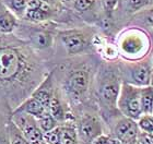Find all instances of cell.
Segmentation results:
<instances>
[{
	"mask_svg": "<svg viewBox=\"0 0 153 144\" xmlns=\"http://www.w3.org/2000/svg\"><path fill=\"white\" fill-rule=\"evenodd\" d=\"M19 23V19L0 0V33L12 34Z\"/></svg>",
	"mask_w": 153,
	"mask_h": 144,
	"instance_id": "13",
	"label": "cell"
},
{
	"mask_svg": "<svg viewBox=\"0 0 153 144\" xmlns=\"http://www.w3.org/2000/svg\"><path fill=\"white\" fill-rule=\"evenodd\" d=\"M121 83L123 81L116 62L108 60L100 62L93 81L91 98H94L99 115L108 126L121 116L117 109Z\"/></svg>",
	"mask_w": 153,
	"mask_h": 144,
	"instance_id": "3",
	"label": "cell"
},
{
	"mask_svg": "<svg viewBox=\"0 0 153 144\" xmlns=\"http://www.w3.org/2000/svg\"><path fill=\"white\" fill-rule=\"evenodd\" d=\"M129 25L140 29H153V6H148L132 14Z\"/></svg>",
	"mask_w": 153,
	"mask_h": 144,
	"instance_id": "14",
	"label": "cell"
},
{
	"mask_svg": "<svg viewBox=\"0 0 153 144\" xmlns=\"http://www.w3.org/2000/svg\"><path fill=\"white\" fill-rule=\"evenodd\" d=\"M41 1L47 3V4H51V6L55 7V8H60L61 7L60 0H41Z\"/></svg>",
	"mask_w": 153,
	"mask_h": 144,
	"instance_id": "28",
	"label": "cell"
},
{
	"mask_svg": "<svg viewBox=\"0 0 153 144\" xmlns=\"http://www.w3.org/2000/svg\"><path fill=\"white\" fill-rule=\"evenodd\" d=\"M151 0H125V8L128 12L136 13L139 10L150 6Z\"/></svg>",
	"mask_w": 153,
	"mask_h": 144,
	"instance_id": "21",
	"label": "cell"
},
{
	"mask_svg": "<svg viewBox=\"0 0 153 144\" xmlns=\"http://www.w3.org/2000/svg\"><path fill=\"white\" fill-rule=\"evenodd\" d=\"M152 144H153V143H152Z\"/></svg>",
	"mask_w": 153,
	"mask_h": 144,
	"instance_id": "34",
	"label": "cell"
},
{
	"mask_svg": "<svg viewBox=\"0 0 153 144\" xmlns=\"http://www.w3.org/2000/svg\"><path fill=\"white\" fill-rule=\"evenodd\" d=\"M109 127L112 130V135L120 142V144H129L134 142L137 140L139 134L137 121L123 115L119 116Z\"/></svg>",
	"mask_w": 153,
	"mask_h": 144,
	"instance_id": "11",
	"label": "cell"
},
{
	"mask_svg": "<svg viewBox=\"0 0 153 144\" xmlns=\"http://www.w3.org/2000/svg\"><path fill=\"white\" fill-rule=\"evenodd\" d=\"M56 86H57V84H56L54 70L51 69L48 71V73L45 75L44 79L34 89L31 96H33L34 98L37 99L38 102L48 110V107H49L51 100L53 98V96H54Z\"/></svg>",
	"mask_w": 153,
	"mask_h": 144,
	"instance_id": "12",
	"label": "cell"
},
{
	"mask_svg": "<svg viewBox=\"0 0 153 144\" xmlns=\"http://www.w3.org/2000/svg\"><path fill=\"white\" fill-rule=\"evenodd\" d=\"M151 60H152V67H153V48H152V58H151Z\"/></svg>",
	"mask_w": 153,
	"mask_h": 144,
	"instance_id": "32",
	"label": "cell"
},
{
	"mask_svg": "<svg viewBox=\"0 0 153 144\" xmlns=\"http://www.w3.org/2000/svg\"><path fill=\"white\" fill-rule=\"evenodd\" d=\"M11 120L21 130L30 144H41L43 142V131L35 117L25 112L12 110Z\"/></svg>",
	"mask_w": 153,
	"mask_h": 144,
	"instance_id": "10",
	"label": "cell"
},
{
	"mask_svg": "<svg viewBox=\"0 0 153 144\" xmlns=\"http://www.w3.org/2000/svg\"><path fill=\"white\" fill-rule=\"evenodd\" d=\"M37 122H38V126H39L41 130L43 131V133L49 131V130H53V129H55L56 127L59 126L58 121L51 115V112H48V110H46V112L37 119Z\"/></svg>",
	"mask_w": 153,
	"mask_h": 144,
	"instance_id": "20",
	"label": "cell"
},
{
	"mask_svg": "<svg viewBox=\"0 0 153 144\" xmlns=\"http://www.w3.org/2000/svg\"><path fill=\"white\" fill-rule=\"evenodd\" d=\"M117 66L123 82L139 87L150 85V78L153 71L151 59L143 57L139 60H124L118 62Z\"/></svg>",
	"mask_w": 153,
	"mask_h": 144,
	"instance_id": "8",
	"label": "cell"
},
{
	"mask_svg": "<svg viewBox=\"0 0 153 144\" xmlns=\"http://www.w3.org/2000/svg\"><path fill=\"white\" fill-rule=\"evenodd\" d=\"M150 45L149 34L140 27L125 30L118 37V52L125 60H139L144 57Z\"/></svg>",
	"mask_w": 153,
	"mask_h": 144,
	"instance_id": "5",
	"label": "cell"
},
{
	"mask_svg": "<svg viewBox=\"0 0 153 144\" xmlns=\"http://www.w3.org/2000/svg\"><path fill=\"white\" fill-rule=\"evenodd\" d=\"M6 129H7V133H8L10 144H30L29 141L24 137V134L21 132V130L11 120V118H10L9 121L7 122Z\"/></svg>",
	"mask_w": 153,
	"mask_h": 144,
	"instance_id": "18",
	"label": "cell"
},
{
	"mask_svg": "<svg viewBox=\"0 0 153 144\" xmlns=\"http://www.w3.org/2000/svg\"><path fill=\"white\" fill-rule=\"evenodd\" d=\"M96 0H74L72 8L79 13H85L92 9L95 4Z\"/></svg>",
	"mask_w": 153,
	"mask_h": 144,
	"instance_id": "23",
	"label": "cell"
},
{
	"mask_svg": "<svg viewBox=\"0 0 153 144\" xmlns=\"http://www.w3.org/2000/svg\"><path fill=\"white\" fill-rule=\"evenodd\" d=\"M78 112V115H74V125L80 144H91L97 137L104 133V121L91 107L90 109L80 107L72 112Z\"/></svg>",
	"mask_w": 153,
	"mask_h": 144,
	"instance_id": "7",
	"label": "cell"
},
{
	"mask_svg": "<svg viewBox=\"0 0 153 144\" xmlns=\"http://www.w3.org/2000/svg\"><path fill=\"white\" fill-rule=\"evenodd\" d=\"M139 130L147 133H153V114L152 115H141L137 120Z\"/></svg>",
	"mask_w": 153,
	"mask_h": 144,
	"instance_id": "22",
	"label": "cell"
},
{
	"mask_svg": "<svg viewBox=\"0 0 153 144\" xmlns=\"http://www.w3.org/2000/svg\"><path fill=\"white\" fill-rule=\"evenodd\" d=\"M60 130V142L59 144H80L76 125L74 121L65 122L59 125Z\"/></svg>",
	"mask_w": 153,
	"mask_h": 144,
	"instance_id": "16",
	"label": "cell"
},
{
	"mask_svg": "<svg viewBox=\"0 0 153 144\" xmlns=\"http://www.w3.org/2000/svg\"><path fill=\"white\" fill-rule=\"evenodd\" d=\"M57 31V24L54 21L32 23L19 20L13 34L27 43L37 54L51 64Z\"/></svg>",
	"mask_w": 153,
	"mask_h": 144,
	"instance_id": "4",
	"label": "cell"
},
{
	"mask_svg": "<svg viewBox=\"0 0 153 144\" xmlns=\"http://www.w3.org/2000/svg\"><path fill=\"white\" fill-rule=\"evenodd\" d=\"M0 144H10L8 133H7L6 126L0 127Z\"/></svg>",
	"mask_w": 153,
	"mask_h": 144,
	"instance_id": "27",
	"label": "cell"
},
{
	"mask_svg": "<svg viewBox=\"0 0 153 144\" xmlns=\"http://www.w3.org/2000/svg\"><path fill=\"white\" fill-rule=\"evenodd\" d=\"M150 85L153 89V71H152V73H151V78H150Z\"/></svg>",
	"mask_w": 153,
	"mask_h": 144,
	"instance_id": "30",
	"label": "cell"
},
{
	"mask_svg": "<svg viewBox=\"0 0 153 144\" xmlns=\"http://www.w3.org/2000/svg\"><path fill=\"white\" fill-rule=\"evenodd\" d=\"M149 37H150L151 42L153 43V29H151V31H150V34H149Z\"/></svg>",
	"mask_w": 153,
	"mask_h": 144,
	"instance_id": "29",
	"label": "cell"
},
{
	"mask_svg": "<svg viewBox=\"0 0 153 144\" xmlns=\"http://www.w3.org/2000/svg\"><path fill=\"white\" fill-rule=\"evenodd\" d=\"M117 109L123 116L137 121L142 115L140 87L123 82L117 98Z\"/></svg>",
	"mask_w": 153,
	"mask_h": 144,
	"instance_id": "9",
	"label": "cell"
},
{
	"mask_svg": "<svg viewBox=\"0 0 153 144\" xmlns=\"http://www.w3.org/2000/svg\"><path fill=\"white\" fill-rule=\"evenodd\" d=\"M41 144H45V143H44V142H42V143H41Z\"/></svg>",
	"mask_w": 153,
	"mask_h": 144,
	"instance_id": "33",
	"label": "cell"
},
{
	"mask_svg": "<svg viewBox=\"0 0 153 144\" xmlns=\"http://www.w3.org/2000/svg\"><path fill=\"white\" fill-rule=\"evenodd\" d=\"M91 144H120V142L116 140L113 135L104 134L103 133L100 137H97Z\"/></svg>",
	"mask_w": 153,
	"mask_h": 144,
	"instance_id": "26",
	"label": "cell"
},
{
	"mask_svg": "<svg viewBox=\"0 0 153 144\" xmlns=\"http://www.w3.org/2000/svg\"><path fill=\"white\" fill-rule=\"evenodd\" d=\"M13 110L25 112V114H29V115L33 116V117H35L36 119H38L47 109L45 108L44 106L42 105L37 99L30 95L27 98L24 99V100H23L16 108L13 109Z\"/></svg>",
	"mask_w": 153,
	"mask_h": 144,
	"instance_id": "15",
	"label": "cell"
},
{
	"mask_svg": "<svg viewBox=\"0 0 153 144\" xmlns=\"http://www.w3.org/2000/svg\"><path fill=\"white\" fill-rule=\"evenodd\" d=\"M70 58L51 69L61 95L74 112L91 99L93 81L100 62H96L92 56L81 55L80 58Z\"/></svg>",
	"mask_w": 153,
	"mask_h": 144,
	"instance_id": "2",
	"label": "cell"
},
{
	"mask_svg": "<svg viewBox=\"0 0 153 144\" xmlns=\"http://www.w3.org/2000/svg\"><path fill=\"white\" fill-rule=\"evenodd\" d=\"M140 103L142 115L153 114V89L151 85L140 87Z\"/></svg>",
	"mask_w": 153,
	"mask_h": 144,
	"instance_id": "17",
	"label": "cell"
},
{
	"mask_svg": "<svg viewBox=\"0 0 153 144\" xmlns=\"http://www.w3.org/2000/svg\"><path fill=\"white\" fill-rule=\"evenodd\" d=\"M95 34L91 30L67 29L56 33V42H59L68 57H76L84 55L94 46Z\"/></svg>",
	"mask_w": 153,
	"mask_h": 144,
	"instance_id": "6",
	"label": "cell"
},
{
	"mask_svg": "<svg viewBox=\"0 0 153 144\" xmlns=\"http://www.w3.org/2000/svg\"><path fill=\"white\" fill-rule=\"evenodd\" d=\"M74 0H60V2L61 3H70V2H72Z\"/></svg>",
	"mask_w": 153,
	"mask_h": 144,
	"instance_id": "31",
	"label": "cell"
},
{
	"mask_svg": "<svg viewBox=\"0 0 153 144\" xmlns=\"http://www.w3.org/2000/svg\"><path fill=\"white\" fill-rule=\"evenodd\" d=\"M43 142L45 144H59L60 142V130L59 126L53 130L43 133Z\"/></svg>",
	"mask_w": 153,
	"mask_h": 144,
	"instance_id": "25",
	"label": "cell"
},
{
	"mask_svg": "<svg viewBox=\"0 0 153 144\" xmlns=\"http://www.w3.org/2000/svg\"><path fill=\"white\" fill-rule=\"evenodd\" d=\"M51 69V64L14 34L0 33V99L16 108Z\"/></svg>",
	"mask_w": 153,
	"mask_h": 144,
	"instance_id": "1",
	"label": "cell"
},
{
	"mask_svg": "<svg viewBox=\"0 0 153 144\" xmlns=\"http://www.w3.org/2000/svg\"><path fill=\"white\" fill-rule=\"evenodd\" d=\"M11 114H12V108L10 107L8 102L0 99V127L7 125V122L11 118Z\"/></svg>",
	"mask_w": 153,
	"mask_h": 144,
	"instance_id": "24",
	"label": "cell"
},
{
	"mask_svg": "<svg viewBox=\"0 0 153 144\" xmlns=\"http://www.w3.org/2000/svg\"><path fill=\"white\" fill-rule=\"evenodd\" d=\"M1 2L19 20H23L25 16L27 0H1Z\"/></svg>",
	"mask_w": 153,
	"mask_h": 144,
	"instance_id": "19",
	"label": "cell"
}]
</instances>
